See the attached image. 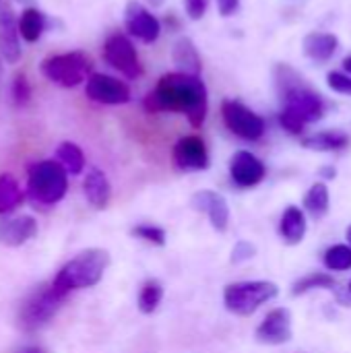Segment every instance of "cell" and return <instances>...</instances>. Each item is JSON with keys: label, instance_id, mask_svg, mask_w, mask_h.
<instances>
[{"label": "cell", "instance_id": "obj_1", "mask_svg": "<svg viewBox=\"0 0 351 353\" xmlns=\"http://www.w3.org/2000/svg\"><path fill=\"white\" fill-rule=\"evenodd\" d=\"M143 108L149 114L174 112L184 114L190 126L201 128L207 118L209 110V95L207 87L201 77L186 74V72H168L163 74L155 89L145 97Z\"/></svg>", "mask_w": 351, "mask_h": 353}, {"label": "cell", "instance_id": "obj_2", "mask_svg": "<svg viewBox=\"0 0 351 353\" xmlns=\"http://www.w3.org/2000/svg\"><path fill=\"white\" fill-rule=\"evenodd\" d=\"M275 85L281 97L279 124L290 134H302L308 124L319 122L325 116L327 105L323 95L317 93L290 64L283 62L275 66Z\"/></svg>", "mask_w": 351, "mask_h": 353}, {"label": "cell", "instance_id": "obj_3", "mask_svg": "<svg viewBox=\"0 0 351 353\" xmlns=\"http://www.w3.org/2000/svg\"><path fill=\"white\" fill-rule=\"evenodd\" d=\"M110 267V252L103 248H87L70 259L54 277L52 285L68 296L74 290H87L101 281L106 269Z\"/></svg>", "mask_w": 351, "mask_h": 353}, {"label": "cell", "instance_id": "obj_4", "mask_svg": "<svg viewBox=\"0 0 351 353\" xmlns=\"http://www.w3.org/2000/svg\"><path fill=\"white\" fill-rule=\"evenodd\" d=\"M68 172L54 159L37 161L27 172L29 196L41 205H56L68 190Z\"/></svg>", "mask_w": 351, "mask_h": 353}, {"label": "cell", "instance_id": "obj_5", "mask_svg": "<svg viewBox=\"0 0 351 353\" xmlns=\"http://www.w3.org/2000/svg\"><path fill=\"white\" fill-rule=\"evenodd\" d=\"M279 288L273 281H238L223 290V304L236 316H252L263 304L275 300Z\"/></svg>", "mask_w": 351, "mask_h": 353}, {"label": "cell", "instance_id": "obj_6", "mask_svg": "<svg viewBox=\"0 0 351 353\" xmlns=\"http://www.w3.org/2000/svg\"><path fill=\"white\" fill-rule=\"evenodd\" d=\"M93 62L85 52H66L50 56L41 62V72L56 85L72 89L93 74Z\"/></svg>", "mask_w": 351, "mask_h": 353}, {"label": "cell", "instance_id": "obj_7", "mask_svg": "<svg viewBox=\"0 0 351 353\" xmlns=\"http://www.w3.org/2000/svg\"><path fill=\"white\" fill-rule=\"evenodd\" d=\"M64 294H60L54 285L48 288H39L37 292H33L19 310V325L23 331H37L43 325H48L56 312L60 310L62 302H64Z\"/></svg>", "mask_w": 351, "mask_h": 353}, {"label": "cell", "instance_id": "obj_8", "mask_svg": "<svg viewBox=\"0 0 351 353\" xmlns=\"http://www.w3.org/2000/svg\"><path fill=\"white\" fill-rule=\"evenodd\" d=\"M221 118L225 128L244 141H259L267 130L265 120L238 99H223Z\"/></svg>", "mask_w": 351, "mask_h": 353}, {"label": "cell", "instance_id": "obj_9", "mask_svg": "<svg viewBox=\"0 0 351 353\" xmlns=\"http://www.w3.org/2000/svg\"><path fill=\"white\" fill-rule=\"evenodd\" d=\"M103 60L126 79H139L143 74V64L139 60L137 48L124 33H114L106 39Z\"/></svg>", "mask_w": 351, "mask_h": 353}, {"label": "cell", "instance_id": "obj_10", "mask_svg": "<svg viewBox=\"0 0 351 353\" xmlns=\"http://www.w3.org/2000/svg\"><path fill=\"white\" fill-rule=\"evenodd\" d=\"M85 93L91 101L103 103V105H122L130 101V89L124 81H118L116 77L93 72L85 83Z\"/></svg>", "mask_w": 351, "mask_h": 353}, {"label": "cell", "instance_id": "obj_11", "mask_svg": "<svg viewBox=\"0 0 351 353\" xmlns=\"http://www.w3.org/2000/svg\"><path fill=\"white\" fill-rule=\"evenodd\" d=\"M124 27L132 37L141 39L143 43L157 41L161 33V23L157 21V17L137 0H130L124 8Z\"/></svg>", "mask_w": 351, "mask_h": 353}, {"label": "cell", "instance_id": "obj_12", "mask_svg": "<svg viewBox=\"0 0 351 353\" xmlns=\"http://www.w3.org/2000/svg\"><path fill=\"white\" fill-rule=\"evenodd\" d=\"M174 163L182 172H203L209 168V151L201 137L188 134L178 139L172 151Z\"/></svg>", "mask_w": 351, "mask_h": 353}, {"label": "cell", "instance_id": "obj_13", "mask_svg": "<svg viewBox=\"0 0 351 353\" xmlns=\"http://www.w3.org/2000/svg\"><path fill=\"white\" fill-rule=\"evenodd\" d=\"M292 312L288 308L271 310L254 331L257 341L263 345H283L292 341Z\"/></svg>", "mask_w": 351, "mask_h": 353}, {"label": "cell", "instance_id": "obj_14", "mask_svg": "<svg viewBox=\"0 0 351 353\" xmlns=\"http://www.w3.org/2000/svg\"><path fill=\"white\" fill-rule=\"evenodd\" d=\"M230 176H232V180H234L236 186H240V188H252V186H259L265 180L267 168L250 151H238L230 159Z\"/></svg>", "mask_w": 351, "mask_h": 353}, {"label": "cell", "instance_id": "obj_15", "mask_svg": "<svg viewBox=\"0 0 351 353\" xmlns=\"http://www.w3.org/2000/svg\"><path fill=\"white\" fill-rule=\"evenodd\" d=\"M190 207L199 213H205L211 221V228L225 232L230 225V207L223 194L215 190H199L190 199Z\"/></svg>", "mask_w": 351, "mask_h": 353}, {"label": "cell", "instance_id": "obj_16", "mask_svg": "<svg viewBox=\"0 0 351 353\" xmlns=\"http://www.w3.org/2000/svg\"><path fill=\"white\" fill-rule=\"evenodd\" d=\"M83 192H85L87 203L93 209L103 211L110 205V199H112V186H110L108 176L99 168L89 170V174L85 176V182H83Z\"/></svg>", "mask_w": 351, "mask_h": 353}, {"label": "cell", "instance_id": "obj_17", "mask_svg": "<svg viewBox=\"0 0 351 353\" xmlns=\"http://www.w3.org/2000/svg\"><path fill=\"white\" fill-rule=\"evenodd\" d=\"M37 234V221L33 217H14L0 223V242L4 246H21L33 240Z\"/></svg>", "mask_w": 351, "mask_h": 353}, {"label": "cell", "instance_id": "obj_18", "mask_svg": "<svg viewBox=\"0 0 351 353\" xmlns=\"http://www.w3.org/2000/svg\"><path fill=\"white\" fill-rule=\"evenodd\" d=\"M304 54L314 60V62H327L335 56L339 50V39L333 33H323V31H312L304 37L302 41Z\"/></svg>", "mask_w": 351, "mask_h": 353}, {"label": "cell", "instance_id": "obj_19", "mask_svg": "<svg viewBox=\"0 0 351 353\" xmlns=\"http://www.w3.org/2000/svg\"><path fill=\"white\" fill-rule=\"evenodd\" d=\"M306 230H308V223H306V217H304V211L300 207H288L281 215V221H279V236L285 244L290 246H296L304 240L306 236Z\"/></svg>", "mask_w": 351, "mask_h": 353}, {"label": "cell", "instance_id": "obj_20", "mask_svg": "<svg viewBox=\"0 0 351 353\" xmlns=\"http://www.w3.org/2000/svg\"><path fill=\"white\" fill-rule=\"evenodd\" d=\"M172 58H174V64H176L178 72H186V74L201 77L203 62H201V56L197 52V46H194V41L190 37H180L174 43Z\"/></svg>", "mask_w": 351, "mask_h": 353}, {"label": "cell", "instance_id": "obj_21", "mask_svg": "<svg viewBox=\"0 0 351 353\" xmlns=\"http://www.w3.org/2000/svg\"><path fill=\"white\" fill-rule=\"evenodd\" d=\"M0 56L8 64H14L21 58V33L14 14L0 19Z\"/></svg>", "mask_w": 351, "mask_h": 353}, {"label": "cell", "instance_id": "obj_22", "mask_svg": "<svg viewBox=\"0 0 351 353\" xmlns=\"http://www.w3.org/2000/svg\"><path fill=\"white\" fill-rule=\"evenodd\" d=\"M302 147L310 151H323V153L343 151L345 147H350V134L343 130H321L310 137H304Z\"/></svg>", "mask_w": 351, "mask_h": 353}, {"label": "cell", "instance_id": "obj_23", "mask_svg": "<svg viewBox=\"0 0 351 353\" xmlns=\"http://www.w3.org/2000/svg\"><path fill=\"white\" fill-rule=\"evenodd\" d=\"M304 209L314 219L327 217V213L331 209V194H329V188L325 182H317L308 188V192L304 196Z\"/></svg>", "mask_w": 351, "mask_h": 353}, {"label": "cell", "instance_id": "obj_24", "mask_svg": "<svg viewBox=\"0 0 351 353\" xmlns=\"http://www.w3.org/2000/svg\"><path fill=\"white\" fill-rule=\"evenodd\" d=\"M23 190L10 174L0 176V215L14 211L23 203Z\"/></svg>", "mask_w": 351, "mask_h": 353}, {"label": "cell", "instance_id": "obj_25", "mask_svg": "<svg viewBox=\"0 0 351 353\" xmlns=\"http://www.w3.org/2000/svg\"><path fill=\"white\" fill-rule=\"evenodd\" d=\"M56 161L68 172V174H81L83 168H85V155L81 151L79 145L74 143H60L58 149H56Z\"/></svg>", "mask_w": 351, "mask_h": 353}, {"label": "cell", "instance_id": "obj_26", "mask_svg": "<svg viewBox=\"0 0 351 353\" xmlns=\"http://www.w3.org/2000/svg\"><path fill=\"white\" fill-rule=\"evenodd\" d=\"M19 33L25 41L33 43L41 37L43 33V14L37 8H25L21 19H19Z\"/></svg>", "mask_w": 351, "mask_h": 353}, {"label": "cell", "instance_id": "obj_27", "mask_svg": "<svg viewBox=\"0 0 351 353\" xmlns=\"http://www.w3.org/2000/svg\"><path fill=\"white\" fill-rule=\"evenodd\" d=\"M163 300V285L157 279H149L143 283L139 292V310L143 314H153Z\"/></svg>", "mask_w": 351, "mask_h": 353}, {"label": "cell", "instance_id": "obj_28", "mask_svg": "<svg viewBox=\"0 0 351 353\" xmlns=\"http://www.w3.org/2000/svg\"><path fill=\"white\" fill-rule=\"evenodd\" d=\"M335 288V279L333 275L329 273H323V271H314V273H308L304 275L302 279H298L292 288V294L294 296H304L312 290H333Z\"/></svg>", "mask_w": 351, "mask_h": 353}, {"label": "cell", "instance_id": "obj_29", "mask_svg": "<svg viewBox=\"0 0 351 353\" xmlns=\"http://www.w3.org/2000/svg\"><path fill=\"white\" fill-rule=\"evenodd\" d=\"M323 263H325V267L329 271H350L351 246H348V244H335V246L327 248Z\"/></svg>", "mask_w": 351, "mask_h": 353}, {"label": "cell", "instance_id": "obj_30", "mask_svg": "<svg viewBox=\"0 0 351 353\" xmlns=\"http://www.w3.org/2000/svg\"><path fill=\"white\" fill-rule=\"evenodd\" d=\"M132 236H137L139 240H145L149 244H155V246H166V242H168L166 232L151 223H141V225L132 228Z\"/></svg>", "mask_w": 351, "mask_h": 353}, {"label": "cell", "instance_id": "obj_31", "mask_svg": "<svg viewBox=\"0 0 351 353\" xmlns=\"http://www.w3.org/2000/svg\"><path fill=\"white\" fill-rule=\"evenodd\" d=\"M327 85L335 91V93H341V95H351V74L348 72H329L327 74Z\"/></svg>", "mask_w": 351, "mask_h": 353}, {"label": "cell", "instance_id": "obj_32", "mask_svg": "<svg viewBox=\"0 0 351 353\" xmlns=\"http://www.w3.org/2000/svg\"><path fill=\"white\" fill-rule=\"evenodd\" d=\"M254 254H257V246L250 244V242H246V240H240V242L232 248V263H234V265L246 263V261H250Z\"/></svg>", "mask_w": 351, "mask_h": 353}, {"label": "cell", "instance_id": "obj_33", "mask_svg": "<svg viewBox=\"0 0 351 353\" xmlns=\"http://www.w3.org/2000/svg\"><path fill=\"white\" fill-rule=\"evenodd\" d=\"M12 97H14V101H17L19 105L27 103V101H29V97H31L29 83L25 81V77H23V74H19V77L14 79V83H12Z\"/></svg>", "mask_w": 351, "mask_h": 353}, {"label": "cell", "instance_id": "obj_34", "mask_svg": "<svg viewBox=\"0 0 351 353\" xmlns=\"http://www.w3.org/2000/svg\"><path fill=\"white\" fill-rule=\"evenodd\" d=\"M209 2H211V0H184L186 14H188L192 21L203 19L205 12H207V8H209Z\"/></svg>", "mask_w": 351, "mask_h": 353}, {"label": "cell", "instance_id": "obj_35", "mask_svg": "<svg viewBox=\"0 0 351 353\" xmlns=\"http://www.w3.org/2000/svg\"><path fill=\"white\" fill-rule=\"evenodd\" d=\"M240 6V0H217V8L223 17H232Z\"/></svg>", "mask_w": 351, "mask_h": 353}, {"label": "cell", "instance_id": "obj_36", "mask_svg": "<svg viewBox=\"0 0 351 353\" xmlns=\"http://www.w3.org/2000/svg\"><path fill=\"white\" fill-rule=\"evenodd\" d=\"M10 14H14L12 6H10V0H0V19L10 17Z\"/></svg>", "mask_w": 351, "mask_h": 353}, {"label": "cell", "instance_id": "obj_37", "mask_svg": "<svg viewBox=\"0 0 351 353\" xmlns=\"http://www.w3.org/2000/svg\"><path fill=\"white\" fill-rule=\"evenodd\" d=\"M321 176H323V178H327V180H333V178L337 176V172H335V168L327 165V168H323V170H321Z\"/></svg>", "mask_w": 351, "mask_h": 353}, {"label": "cell", "instance_id": "obj_38", "mask_svg": "<svg viewBox=\"0 0 351 353\" xmlns=\"http://www.w3.org/2000/svg\"><path fill=\"white\" fill-rule=\"evenodd\" d=\"M12 353H46L41 347H35V345H29V347H21V350H17V352Z\"/></svg>", "mask_w": 351, "mask_h": 353}, {"label": "cell", "instance_id": "obj_39", "mask_svg": "<svg viewBox=\"0 0 351 353\" xmlns=\"http://www.w3.org/2000/svg\"><path fill=\"white\" fill-rule=\"evenodd\" d=\"M343 70H345L348 74H351V56H348V58L343 60Z\"/></svg>", "mask_w": 351, "mask_h": 353}, {"label": "cell", "instance_id": "obj_40", "mask_svg": "<svg viewBox=\"0 0 351 353\" xmlns=\"http://www.w3.org/2000/svg\"><path fill=\"white\" fill-rule=\"evenodd\" d=\"M147 2H149L151 6H161V4H163V0H147Z\"/></svg>", "mask_w": 351, "mask_h": 353}, {"label": "cell", "instance_id": "obj_41", "mask_svg": "<svg viewBox=\"0 0 351 353\" xmlns=\"http://www.w3.org/2000/svg\"><path fill=\"white\" fill-rule=\"evenodd\" d=\"M348 242H350V246H351V225L348 228Z\"/></svg>", "mask_w": 351, "mask_h": 353}, {"label": "cell", "instance_id": "obj_42", "mask_svg": "<svg viewBox=\"0 0 351 353\" xmlns=\"http://www.w3.org/2000/svg\"><path fill=\"white\" fill-rule=\"evenodd\" d=\"M348 290H350V294H351V281H350V288H348Z\"/></svg>", "mask_w": 351, "mask_h": 353}]
</instances>
